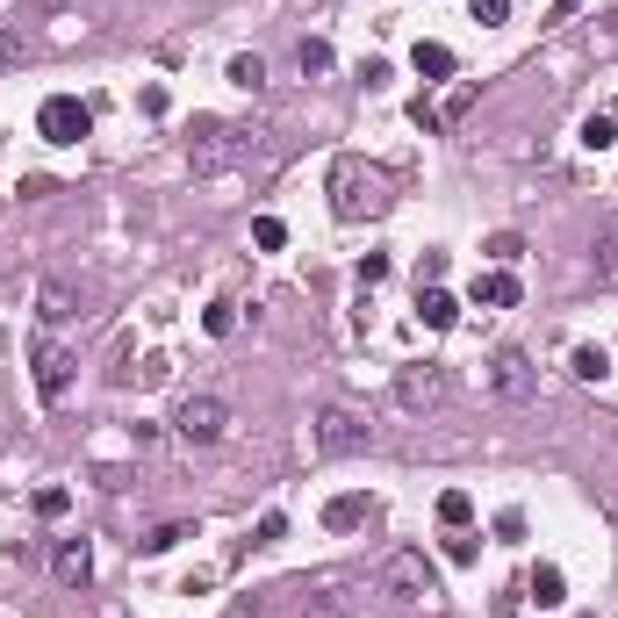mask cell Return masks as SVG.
<instances>
[{
  "mask_svg": "<svg viewBox=\"0 0 618 618\" xmlns=\"http://www.w3.org/2000/svg\"><path fill=\"white\" fill-rule=\"evenodd\" d=\"M611 43H618V14H611Z\"/></svg>",
  "mask_w": 618,
  "mask_h": 618,
  "instance_id": "836d02e7",
  "label": "cell"
},
{
  "mask_svg": "<svg viewBox=\"0 0 618 618\" xmlns=\"http://www.w3.org/2000/svg\"><path fill=\"white\" fill-rule=\"evenodd\" d=\"M260 152V130H237V123H194V173H223V165Z\"/></svg>",
  "mask_w": 618,
  "mask_h": 618,
  "instance_id": "3957f363",
  "label": "cell"
},
{
  "mask_svg": "<svg viewBox=\"0 0 618 618\" xmlns=\"http://www.w3.org/2000/svg\"><path fill=\"white\" fill-rule=\"evenodd\" d=\"M396 403H403V411H411V417L439 411V403H446V374L432 367V359H417V367H403V374H396Z\"/></svg>",
  "mask_w": 618,
  "mask_h": 618,
  "instance_id": "ba28073f",
  "label": "cell"
},
{
  "mask_svg": "<svg viewBox=\"0 0 618 618\" xmlns=\"http://www.w3.org/2000/svg\"><path fill=\"white\" fill-rule=\"evenodd\" d=\"M37 303H43V324H65V316H80V310H72V295H65V281H43Z\"/></svg>",
  "mask_w": 618,
  "mask_h": 618,
  "instance_id": "e0dca14e",
  "label": "cell"
},
{
  "mask_svg": "<svg viewBox=\"0 0 618 618\" xmlns=\"http://www.w3.org/2000/svg\"><path fill=\"white\" fill-rule=\"evenodd\" d=\"M467 518H475V496H467V489H446V496H439V525H454V533H460Z\"/></svg>",
  "mask_w": 618,
  "mask_h": 618,
  "instance_id": "d6986e66",
  "label": "cell"
},
{
  "mask_svg": "<svg viewBox=\"0 0 618 618\" xmlns=\"http://www.w3.org/2000/svg\"><path fill=\"white\" fill-rule=\"evenodd\" d=\"M252 245H260V252H281V245H288V223H281V216H260V223H252Z\"/></svg>",
  "mask_w": 618,
  "mask_h": 618,
  "instance_id": "ffe728a7",
  "label": "cell"
},
{
  "mask_svg": "<svg viewBox=\"0 0 618 618\" xmlns=\"http://www.w3.org/2000/svg\"><path fill=\"white\" fill-rule=\"evenodd\" d=\"M359 281H367V288H382V281H388V260H382V252H367V260H359Z\"/></svg>",
  "mask_w": 618,
  "mask_h": 618,
  "instance_id": "4dcf8cb0",
  "label": "cell"
},
{
  "mask_svg": "<svg viewBox=\"0 0 618 618\" xmlns=\"http://www.w3.org/2000/svg\"><path fill=\"white\" fill-rule=\"evenodd\" d=\"M439 274H446V252H425L417 260V288H439Z\"/></svg>",
  "mask_w": 618,
  "mask_h": 618,
  "instance_id": "83f0119b",
  "label": "cell"
},
{
  "mask_svg": "<svg viewBox=\"0 0 618 618\" xmlns=\"http://www.w3.org/2000/svg\"><path fill=\"white\" fill-rule=\"evenodd\" d=\"M382 582L403 597V605H425V597H439V568L425 561L417 547H403V554H388V568H382Z\"/></svg>",
  "mask_w": 618,
  "mask_h": 618,
  "instance_id": "277c9868",
  "label": "cell"
},
{
  "mask_svg": "<svg viewBox=\"0 0 618 618\" xmlns=\"http://www.w3.org/2000/svg\"><path fill=\"white\" fill-rule=\"evenodd\" d=\"M281 539H288V518H281V510H266L260 533H252V547H281Z\"/></svg>",
  "mask_w": 618,
  "mask_h": 618,
  "instance_id": "cb8c5ba5",
  "label": "cell"
},
{
  "mask_svg": "<svg viewBox=\"0 0 618 618\" xmlns=\"http://www.w3.org/2000/svg\"><path fill=\"white\" fill-rule=\"evenodd\" d=\"M518 252H525V245H518V231H496V237H489V260H496V266H510Z\"/></svg>",
  "mask_w": 618,
  "mask_h": 618,
  "instance_id": "484cf974",
  "label": "cell"
},
{
  "mask_svg": "<svg viewBox=\"0 0 618 618\" xmlns=\"http://www.w3.org/2000/svg\"><path fill=\"white\" fill-rule=\"evenodd\" d=\"M489 388H496L504 403H533V396H539V367L518 353V345H504V353L489 359Z\"/></svg>",
  "mask_w": 618,
  "mask_h": 618,
  "instance_id": "52a82bcc",
  "label": "cell"
},
{
  "mask_svg": "<svg viewBox=\"0 0 618 618\" xmlns=\"http://www.w3.org/2000/svg\"><path fill=\"white\" fill-rule=\"evenodd\" d=\"M611 138H618V115H590V123H582V144H590V152H605Z\"/></svg>",
  "mask_w": 618,
  "mask_h": 618,
  "instance_id": "603a6c76",
  "label": "cell"
},
{
  "mask_svg": "<svg viewBox=\"0 0 618 618\" xmlns=\"http://www.w3.org/2000/svg\"><path fill=\"white\" fill-rule=\"evenodd\" d=\"M65 510H72L65 489H37V518H65Z\"/></svg>",
  "mask_w": 618,
  "mask_h": 618,
  "instance_id": "4316f807",
  "label": "cell"
},
{
  "mask_svg": "<svg viewBox=\"0 0 618 618\" xmlns=\"http://www.w3.org/2000/svg\"><path fill=\"white\" fill-rule=\"evenodd\" d=\"M180 539H188V525H159V533L144 539V554H165V547H180Z\"/></svg>",
  "mask_w": 618,
  "mask_h": 618,
  "instance_id": "f546056e",
  "label": "cell"
},
{
  "mask_svg": "<svg viewBox=\"0 0 618 618\" xmlns=\"http://www.w3.org/2000/svg\"><path fill=\"white\" fill-rule=\"evenodd\" d=\"M295 65H303V80H324V72H331V43L303 37V43H295Z\"/></svg>",
  "mask_w": 618,
  "mask_h": 618,
  "instance_id": "2e32d148",
  "label": "cell"
},
{
  "mask_svg": "<svg viewBox=\"0 0 618 618\" xmlns=\"http://www.w3.org/2000/svg\"><path fill=\"white\" fill-rule=\"evenodd\" d=\"M597 281H618V231L597 245Z\"/></svg>",
  "mask_w": 618,
  "mask_h": 618,
  "instance_id": "f1b7e54d",
  "label": "cell"
},
{
  "mask_svg": "<svg viewBox=\"0 0 618 618\" xmlns=\"http://www.w3.org/2000/svg\"><path fill=\"white\" fill-rule=\"evenodd\" d=\"M37 130H43L51 144H80L87 130H94V115H87V101H72V94H51V101L37 109Z\"/></svg>",
  "mask_w": 618,
  "mask_h": 618,
  "instance_id": "9c48e42d",
  "label": "cell"
},
{
  "mask_svg": "<svg viewBox=\"0 0 618 618\" xmlns=\"http://www.w3.org/2000/svg\"><path fill=\"white\" fill-rule=\"evenodd\" d=\"M29 367H37V396H43V403H65L72 367H80V359H72L58 338H37V345H29Z\"/></svg>",
  "mask_w": 618,
  "mask_h": 618,
  "instance_id": "8992f818",
  "label": "cell"
},
{
  "mask_svg": "<svg viewBox=\"0 0 618 618\" xmlns=\"http://www.w3.org/2000/svg\"><path fill=\"white\" fill-rule=\"evenodd\" d=\"M202 331H209V338H231V331H237V310H231V303H209V310H202Z\"/></svg>",
  "mask_w": 618,
  "mask_h": 618,
  "instance_id": "7402d4cb",
  "label": "cell"
},
{
  "mask_svg": "<svg viewBox=\"0 0 618 618\" xmlns=\"http://www.w3.org/2000/svg\"><path fill=\"white\" fill-rule=\"evenodd\" d=\"M475 303H482V310H510V303H518V281H510V266L475 274Z\"/></svg>",
  "mask_w": 618,
  "mask_h": 618,
  "instance_id": "8fae6325",
  "label": "cell"
},
{
  "mask_svg": "<svg viewBox=\"0 0 618 618\" xmlns=\"http://www.w3.org/2000/svg\"><path fill=\"white\" fill-rule=\"evenodd\" d=\"M582 8V0H554V22H568V14H576Z\"/></svg>",
  "mask_w": 618,
  "mask_h": 618,
  "instance_id": "d6a6232c",
  "label": "cell"
},
{
  "mask_svg": "<svg viewBox=\"0 0 618 618\" xmlns=\"http://www.w3.org/2000/svg\"><path fill=\"white\" fill-rule=\"evenodd\" d=\"M417 316H425L432 331H454V324H460V303H454L446 288H417Z\"/></svg>",
  "mask_w": 618,
  "mask_h": 618,
  "instance_id": "7c38bea8",
  "label": "cell"
},
{
  "mask_svg": "<svg viewBox=\"0 0 618 618\" xmlns=\"http://www.w3.org/2000/svg\"><path fill=\"white\" fill-rule=\"evenodd\" d=\"M367 446H374V425L353 403H324V411H316V454L324 460H353V454H367Z\"/></svg>",
  "mask_w": 618,
  "mask_h": 618,
  "instance_id": "7a4b0ae2",
  "label": "cell"
},
{
  "mask_svg": "<svg viewBox=\"0 0 618 618\" xmlns=\"http://www.w3.org/2000/svg\"><path fill=\"white\" fill-rule=\"evenodd\" d=\"M14 58H22V43H14L8 29H0V65H14Z\"/></svg>",
  "mask_w": 618,
  "mask_h": 618,
  "instance_id": "1f68e13d",
  "label": "cell"
},
{
  "mask_svg": "<svg viewBox=\"0 0 618 618\" xmlns=\"http://www.w3.org/2000/svg\"><path fill=\"white\" fill-rule=\"evenodd\" d=\"M51 576L65 582V590H87V582H94V547H87V539H58Z\"/></svg>",
  "mask_w": 618,
  "mask_h": 618,
  "instance_id": "30bf717a",
  "label": "cell"
},
{
  "mask_svg": "<svg viewBox=\"0 0 618 618\" xmlns=\"http://www.w3.org/2000/svg\"><path fill=\"white\" fill-rule=\"evenodd\" d=\"M411 65H417V80H454V65H460V58L446 51V43H417V51H411Z\"/></svg>",
  "mask_w": 618,
  "mask_h": 618,
  "instance_id": "4fadbf2b",
  "label": "cell"
},
{
  "mask_svg": "<svg viewBox=\"0 0 618 618\" xmlns=\"http://www.w3.org/2000/svg\"><path fill=\"white\" fill-rule=\"evenodd\" d=\"M568 367H576L582 382H605V367H611V359H605V345H576V353H568Z\"/></svg>",
  "mask_w": 618,
  "mask_h": 618,
  "instance_id": "ac0fdd59",
  "label": "cell"
},
{
  "mask_svg": "<svg viewBox=\"0 0 618 618\" xmlns=\"http://www.w3.org/2000/svg\"><path fill=\"white\" fill-rule=\"evenodd\" d=\"M173 425H180V439H188V446H216L223 432H231V403H223V396H188Z\"/></svg>",
  "mask_w": 618,
  "mask_h": 618,
  "instance_id": "5b68a950",
  "label": "cell"
},
{
  "mask_svg": "<svg viewBox=\"0 0 618 618\" xmlns=\"http://www.w3.org/2000/svg\"><path fill=\"white\" fill-rule=\"evenodd\" d=\"M396 209V180L367 159H338L331 165V216L338 223H367V216H388Z\"/></svg>",
  "mask_w": 618,
  "mask_h": 618,
  "instance_id": "6da1fadb",
  "label": "cell"
},
{
  "mask_svg": "<svg viewBox=\"0 0 618 618\" xmlns=\"http://www.w3.org/2000/svg\"><path fill=\"white\" fill-rule=\"evenodd\" d=\"M231 87L260 94V87H266V65H260V58H231Z\"/></svg>",
  "mask_w": 618,
  "mask_h": 618,
  "instance_id": "44dd1931",
  "label": "cell"
},
{
  "mask_svg": "<svg viewBox=\"0 0 618 618\" xmlns=\"http://www.w3.org/2000/svg\"><path fill=\"white\" fill-rule=\"evenodd\" d=\"M467 8H475V22H482V29L510 22V0H467Z\"/></svg>",
  "mask_w": 618,
  "mask_h": 618,
  "instance_id": "d4e9b609",
  "label": "cell"
},
{
  "mask_svg": "<svg viewBox=\"0 0 618 618\" xmlns=\"http://www.w3.org/2000/svg\"><path fill=\"white\" fill-rule=\"evenodd\" d=\"M367 518H374V504H367V496H338V504L324 510V525H331V533H353V525H367Z\"/></svg>",
  "mask_w": 618,
  "mask_h": 618,
  "instance_id": "5bb4252c",
  "label": "cell"
},
{
  "mask_svg": "<svg viewBox=\"0 0 618 618\" xmlns=\"http://www.w3.org/2000/svg\"><path fill=\"white\" fill-rule=\"evenodd\" d=\"M525 590H533V605H568V582H561V568H554V561H539Z\"/></svg>",
  "mask_w": 618,
  "mask_h": 618,
  "instance_id": "9a60e30c",
  "label": "cell"
}]
</instances>
